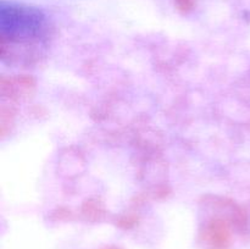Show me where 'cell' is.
I'll return each mask as SVG.
<instances>
[{
    "instance_id": "1",
    "label": "cell",
    "mask_w": 250,
    "mask_h": 249,
    "mask_svg": "<svg viewBox=\"0 0 250 249\" xmlns=\"http://www.w3.org/2000/svg\"><path fill=\"white\" fill-rule=\"evenodd\" d=\"M178 4L183 7V9H188V7L192 6L193 0H177Z\"/></svg>"
}]
</instances>
